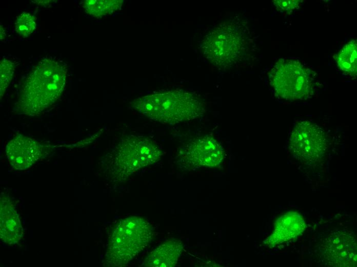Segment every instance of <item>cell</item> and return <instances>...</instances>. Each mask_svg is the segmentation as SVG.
Wrapping results in <instances>:
<instances>
[{
  "label": "cell",
  "mask_w": 357,
  "mask_h": 267,
  "mask_svg": "<svg viewBox=\"0 0 357 267\" xmlns=\"http://www.w3.org/2000/svg\"><path fill=\"white\" fill-rule=\"evenodd\" d=\"M67 70V64L56 57L42 58L22 86L16 104L17 112L33 116L53 104L64 89Z\"/></svg>",
  "instance_id": "1"
},
{
  "label": "cell",
  "mask_w": 357,
  "mask_h": 267,
  "mask_svg": "<svg viewBox=\"0 0 357 267\" xmlns=\"http://www.w3.org/2000/svg\"><path fill=\"white\" fill-rule=\"evenodd\" d=\"M253 44L248 23L239 17L225 20L211 28L205 35L201 47L211 64L227 69L248 60Z\"/></svg>",
  "instance_id": "2"
},
{
  "label": "cell",
  "mask_w": 357,
  "mask_h": 267,
  "mask_svg": "<svg viewBox=\"0 0 357 267\" xmlns=\"http://www.w3.org/2000/svg\"><path fill=\"white\" fill-rule=\"evenodd\" d=\"M133 107L154 121L173 124L201 117L206 105L194 92L171 89L138 98L133 102Z\"/></svg>",
  "instance_id": "3"
},
{
  "label": "cell",
  "mask_w": 357,
  "mask_h": 267,
  "mask_svg": "<svg viewBox=\"0 0 357 267\" xmlns=\"http://www.w3.org/2000/svg\"><path fill=\"white\" fill-rule=\"evenodd\" d=\"M152 237V226L145 218L131 216L120 219L109 232L105 264H128L150 243Z\"/></svg>",
  "instance_id": "4"
},
{
  "label": "cell",
  "mask_w": 357,
  "mask_h": 267,
  "mask_svg": "<svg viewBox=\"0 0 357 267\" xmlns=\"http://www.w3.org/2000/svg\"><path fill=\"white\" fill-rule=\"evenodd\" d=\"M159 146L146 137L127 136L104 158V173L114 181L122 182L141 168L161 158Z\"/></svg>",
  "instance_id": "5"
},
{
  "label": "cell",
  "mask_w": 357,
  "mask_h": 267,
  "mask_svg": "<svg viewBox=\"0 0 357 267\" xmlns=\"http://www.w3.org/2000/svg\"><path fill=\"white\" fill-rule=\"evenodd\" d=\"M268 77L276 94L288 101L310 99L320 85L314 71L295 59H280L269 72Z\"/></svg>",
  "instance_id": "6"
},
{
  "label": "cell",
  "mask_w": 357,
  "mask_h": 267,
  "mask_svg": "<svg viewBox=\"0 0 357 267\" xmlns=\"http://www.w3.org/2000/svg\"><path fill=\"white\" fill-rule=\"evenodd\" d=\"M329 137L319 125L308 121L297 123L289 138V150L301 163L315 166L324 161L328 154Z\"/></svg>",
  "instance_id": "7"
},
{
  "label": "cell",
  "mask_w": 357,
  "mask_h": 267,
  "mask_svg": "<svg viewBox=\"0 0 357 267\" xmlns=\"http://www.w3.org/2000/svg\"><path fill=\"white\" fill-rule=\"evenodd\" d=\"M356 238L353 233L346 230L335 231L320 244V261L327 266H356Z\"/></svg>",
  "instance_id": "8"
},
{
  "label": "cell",
  "mask_w": 357,
  "mask_h": 267,
  "mask_svg": "<svg viewBox=\"0 0 357 267\" xmlns=\"http://www.w3.org/2000/svg\"><path fill=\"white\" fill-rule=\"evenodd\" d=\"M181 163L189 168H210L220 165L224 158L221 144L214 138L206 136L188 144L180 154Z\"/></svg>",
  "instance_id": "9"
},
{
  "label": "cell",
  "mask_w": 357,
  "mask_h": 267,
  "mask_svg": "<svg viewBox=\"0 0 357 267\" xmlns=\"http://www.w3.org/2000/svg\"><path fill=\"white\" fill-rule=\"evenodd\" d=\"M47 146L19 135L7 143L5 150L11 165L17 170H25L47 154Z\"/></svg>",
  "instance_id": "10"
},
{
  "label": "cell",
  "mask_w": 357,
  "mask_h": 267,
  "mask_svg": "<svg viewBox=\"0 0 357 267\" xmlns=\"http://www.w3.org/2000/svg\"><path fill=\"white\" fill-rule=\"evenodd\" d=\"M0 199L1 239L9 245L17 244L24 231L15 204L6 194L2 193Z\"/></svg>",
  "instance_id": "11"
},
{
  "label": "cell",
  "mask_w": 357,
  "mask_h": 267,
  "mask_svg": "<svg viewBox=\"0 0 357 267\" xmlns=\"http://www.w3.org/2000/svg\"><path fill=\"white\" fill-rule=\"evenodd\" d=\"M305 227V222L301 214L288 212L277 218L272 234L264 243L270 247H274L297 237L304 231Z\"/></svg>",
  "instance_id": "12"
},
{
  "label": "cell",
  "mask_w": 357,
  "mask_h": 267,
  "mask_svg": "<svg viewBox=\"0 0 357 267\" xmlns=\"http://www.w3.org/2000/svg\"><path fill=\"white\" fill-rule=\"evenodd\" d=\"M182 250L183 244L181 241L175 239L167 241L148 255L143 263V266H174Z\"/></svg>",
  "instance_id": "13"
},
{
  "label": "cell",
  "mask_w": 357,
  "mask_h": 267,
  "mask_svg": "<svg viewBox=\"0 0 357 267\" xmlns=\"http://www.w3.org/2000/svg\"><path fill=\"white\" fill-rule=\"evenodd\" d=\"M336 64L340 69L346 75L356 76L357 47L356 41L352 40L346 44L336 56Z\"/></svg>",
  "instance_id": "14"
},
{
  "label": "cell",
  "mask_w": 357,
  "mask_h": 267,
  "mask_svg": "<svg viewBox=\"0 0 357 267\" xmlns=\"http://www.w3.org/2000/svg\"><path fill=\"white\" fill-rule=\"evenodd\" d=\"M122 4V1L119 0H86L84 1L83 6L87 13L100 17L119 10Z\"/></svg>",
  "instance_id": "15"
},
{
  "label": "cell",
  "mask_w": 357,
  "mask_h": 267,
  "mask_svg": "<svg viewBox=\"0 0 357 267\" xmlns=\"http://www.w3.org/2000/svg\"><path fill=\"white\" fill-rule=\"evenodd\" d=\"M36 26V17L29 13L24 12L16 17L15 30L23 37L31 35L35 30Z\"/></svg>",
  "instance_id": "16"
},
{
  "label": "cell",
  "mask_w": 357,
  "mask_h": 267,
  "mask_svg": "<svg viewBox=\"0 0 357 267\" xmlns=\"http://www.w3.org/2000/svg\"><path fill=\"white\" fill-rule=\"evenodd\" d=\"M16 64L6 58L1 61L0 68V90L1 99L9 86L14 74Z\"/></svg>",
  "instance_id": "17"
},
{
  "label": "cell",
  "mask_w": 357,
  "mask_h": 267,
  "mask_svg": "<svg viewBox=\"0 0 357 267\" xmlns=\"http://www.w3.org/2000/svg\"><path fill=\"white\" fill-rule=\"evenodd\" d=\"M302 2L301 0H277L274 1L273 4L278 10L284 13H290L298 9Z\"/></svg>",
  "instance_id": "18"
},
{
  "label": "cell",
  "mask_w": 357,
  "mask_h": 267,
  "mask_svg": "<svg viewBox=\"0 0 357 267\" xmlns=\"http://www.w3.org/2000/svg\"><path fill=\"white\" fill-rule=\"evenodd\" d=\"M51 2H52V1H34V3L38 4H40V5H42L44 4L45 5L46 4H48L50 3Z\"/></svg>",
  "instance_id": "19"
}]
</instances>
